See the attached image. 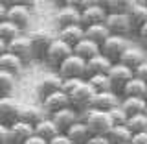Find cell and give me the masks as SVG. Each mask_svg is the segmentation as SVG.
<instances>
[{
  "instance_id": "obj_1",
  "label": "cell",
  "mask_w": 147,
  "mask_h": 144,
  "mask_svg": "<svg viewBox=\"0 0 147 144\" xmlns=\"http://www.w3.org/2000/svg\"><path fill=\"white\" fill-rule=\"evenodd\" d=\"M83 124L86 126L90 135H98V137H105L110 131V128H112L109 115L105 111H94V109H86Z\"/></svg>"
},
{
  "instance_id": "obj_2",
  "label": "cell",
  "mask_w": 147,
  "mask_h": 144,
  "mask_svg": "<svg viewBox=\"0 0 147 144\" xmlns=\"http://www.w3.org/2000/svg\"><path fill=\"white\" fill-rule=\"evenodd\" d=\"M57 72L61 80H85V61L79 59L77 55L70 54L57 67Z\"/></svg>"
},
{
  "instance_id": "obj_3",
  "label": "cell",
  "mask_w": 147,
  "mask_h": 144,
  "mask_svg": "<svg viewBox=\"0 0 147 144\" xmlns=\"http://www.w3.org/2000/svg\"><path fill=\"white\" fill-rule=\"evenodd\" d=\"M31 18V9L26 6L24 2H13L6 6V20L15 24L18 30H26Z\"/></svg>"
},
{
  "instance_id": "obj_4",
  "label": "cell",
  "mask_w": 147,
  "mask_h": 144,
  "mask_svg": "<svg viewBox=\"0 0 147 144\" xmlns=\"http://www.w3.org/2000/svg\"><path fill=\"white\" fill-rule=\"evenodd\" d=\"M107 17V9L103 4L98 2H88L83 9H79V24L81 28H88L94 24H103Z\"/></svg>"
},
{
  "instance_id": "obj_5",
  "label": "cell",
  "mask_w": 147,
  "mask_h": 144,
  "mask_svg": "<svg viewBox=\"0 0 147 144\" xmlns=\"http://www.w3.org/2000/svg\"><path fill=\"white\" fill-rule=\"evenodd\" d=\"M30 43V50H31V57L33 59H44V54L48 50L50 43L53 41V37L44 30H35L26 37Z\"/></svg>"
},
{
  "instance_id": "obj_6",
  "label": "cell",
  "mask_w": 147,
  "mask_h": 144,
  "mask_svg": "<svg viewBox=\"0 0 147 144\" xmlns=\"http://www.w3.org/2000/svg\"><path fill=\"white\" fill-rule=\"evenodd\" d=\"M103 24H105V28L109 30L110 35H116V37H123V35H127L129 31L132 30V26H131V22H129L125 11L107 13Z\"/></svg>"
},
{
  "instance_id": "obj_7",
  "label": "cell",
  "mask_w": 147,
  "mask_h": 144,
  "mask_svg": "<svg viewBox=\"0 0 147 144\" xmlns=\"http://www.w3.org/2000/svg\"><path fill=\"white\" fill-rule=\"evenodd\" d=\"M132 78V70L119 63H112V67L109 68L107 72V80H109V85H110V91L119 94L123 89V85Z\"/></svg>"
},
{
  "instance_id": "obj_8",
  "label": "cell",
  "mask_w": 147,
  "mask_h": 144,
  "mask_svg": "<svg viewBox=\"0 0 147 144\" xmlns=\"http://www.w3.org/2000/svg\"><path fill=\"white\" fill-rule=\"evenodd\" d=\"M68 104H70V107H74L76 111L79 109H88V104L92 100V96H94V91L90 89V85L83 80L79 85L76 87L72 92H68Z\"/></svg>"
},
{
  "instance_id": "obj_9",
  "label": "cell",
  "mask_w": 147,
  "mask_h": 144,
  "mask_svg": "<svg viewBox=\"0 0 147 144\" xmlns=\"http://www.w3.org/2000/svg\"><path fill=\"white\" fill-rule=\"evenodd\" d=\"M70 54H72V48H70V46L64 44L63 41H59L57 37H53V41L50 43L48 50H46V54H44V61L57 68Z\"/></svg>"
},
{
  "instance_id": "obj_10",
  "label": "cell",
  "mask_w": 147,
  "mask_h": 144,
  "mask_svg": "<svg viewBox=\"0 0 147 144\" xmlns=\"http://www.w3.org/2000/svg\"><path fill=\"white\" fill-rule=\"evenodd\" d=\"M127 48V43L123 37H116V35H110L101 43L99 46V54L105 55L110 63H118V57L121 55V52Z\"/></svg>"
},
{
  "instance_id": "obj_11",
  "label": "cell",
  "mask_w": 147,
  "mask_h": 144,
  "mask_svg": "<svg viewBox=\"0 0 147 144\" xmlns=\"http://www.w3.org/2000/svg\"><path fill=\"white\" fill-rule=\"evenodd\" d=\"M119 105V96L112 91H101V92H94L90 104H88V109H94V111H110L112 107Z\"/></svg>"
},
{
  "instance_id": "obj_12",
  "label": "cell",
  "mask_w": 147,
  "mask_h": 144,
  "mask_svg": "<svg viewBox=\"0 0 147 144\" xmlns=\"http://www.w3.org/2000/svg\"><path fill=\"white\" fill-rule=\"evenodd\" d=\"M18 109L20 104H17L13 98H0V126L9 128L11 124H15L18 120Z\"/></svg>"
},
{
  "instance_id": "obj_13",
  "label": "cell",
  "mask_w": 147,
  "mask_h": 144,
  "mask_svg": "<svg viewBox=\"0 0 147 144\" xmlns=\"http://www.w3.org/2000/svg\"><path fill=\"white\" fill-rule=\"evenodd\" d=\"M125 15L129 18V22H131L132 30H138L142 24L147 22V6L144 2H127Z\"/></svg>"
},
{
  "instance_id": "obj_14",
  "label": "cell",
  "mask_w": 147,
  "mask_h": 144,
  "mask_svg": "<svg viewBox=\"0 0 147 144\" xmlns=\"http://www.w3.org/2000/svg\"><path fill=\"white\" fill-rule=\"evenodd\" d=\"M6 52L13 54L17 59H20L22 63L33 59V57H31V50H30V43H28V39L22 37V35L15 37L13 41H9V43L6 44Z\"/></svg>"
},
{
  "instance_id": "obj_15",
  "label": "cell",
  "mask_w": 147,
  "mask_h": 144,
  "mask_svg": "<svg viewBox=\"0 0 147 144\" xmlns=\"http://www.w3.org/2000/svg\"><path fill=\"white\" fill-rule=\"evenodd\" d=\"M50 118H52V122L55 124V128H57L61 133H64L74 122L79 120L77 111L74 109V107H70V105L64 107V109H61V111H57V113H53V115H50Z\"/></svg>"
},
{
  "instance_id": "obj_16",
  "label": "cell",
  "mask_w": 147,
  "mask_h": 144,
  "mask_svg": "<svg viewBox=\"0 0 147 144\" xmlns=\"http://www.w3.org/2000/svg\"><path fill=\"white\" fill-rule=\"evenodd\" d=\"M35 91H37V96H39L40 100H44L46 96L61 91V78H59L57 74H48V76H44V78L39 80Z\"/></svg>"
},
{
  "instance_id": "obj_17",
  "label": "cell",
  "mask_w": 147,
  "mask_h": 144,
  "mask_svg": "<svg viewBox=\"0 0 147 144\" xmlns=\"http://www.w3.org/2000/svg\"><path fill=\"white\" fill-rule=\"evenodd\" d=\"M55 24H57L59 30H61V28H66V26L79 24V9L74 8L72 4H66L64 8H61L55 13Z\"/></svg>"
},
{
  "instance_id": "obj_18",
  "label": "cell",
  "mask_w": 147,
  "mask_h": 144,
  "mask_svg": "<svg viewBox=\"0 0 147 144\" xmlns=\"http://www.w3.org/2000/svg\"><path fill=\"white\" fill-rule=\"evenodd\" d=\"M31 135H33V128L17 120L15 124H11L7 128V144H22Z\"/></svg>"
},
{
  "instance_id": "obj_19",
  "label": "cell",
  "mask_w": 147,
  "mask_h": 144,
  "mask_svg": "<svg viewBox=\"0 0 147 144\" xmlns=\"http://www.w3.org/2000/svg\"><path fill=\"white\" fill-rule=\"evenodd\" d=\"M68 105H70L68 104V96L64 94L63 91H57V92L46 96L42 100V109H44V113H48V117L53 115V113H57V111H61V109H64V107H68Z\"/></svg>"
},
{
  "instance_id": "obj_20",
  "label": "cell",
  "mask_w": 147,
  "mask_h": 144,
  "mask_svg": "<svg viewBox=\"0 0 147 144\" xmlns=\"http://www.w3.org/2000/svg\"><path fill=\"white\" fill-rule=\"evenodd\" d=\"M110 67H112V63H110L105 55L98 54V55H94L92 59H88V61L85 63V78L96 76V74H107Z\"/></svg>"
},
{
  "instance_id": "obj_21",
  "label": "cell",
  "mask_w": 147,
  "mask_h": 144,
  "mask_svg": "<svg viewBox=\"0 0 147 144\" xmlns=\"http://www.w3.org/2000/svg\"><path fill=\"white\" fill-rule=\"evenodd\" d=\"M59 41H63L64 44H68L70 48H74L81 39H85V30L79 26V24H74V26H66V28H61L59 30V35H57Z\"/></svg>"
},
{
  "instance_id": "obj_22",
  "label": "cell",
  "mask_w": 147,
  "mask_h": 144,
  "mask_svg": "<svg viewBox=\"0 0 147 144\" xmlns=\"http://www.w3.org/2000/svg\"><path fill=\"white\" fill-rule=\"evenodd\" d=\"M144 61H145L144 52L138 50V48H132V46H127V48L121 52V55L118 57V63L123 65V67H127V68H131V70H134L138 65L144 63Z\"/></svg>"
},
{
  "instance_id": "obj_23",
  "label": "cell",
  "mask_w": 147,
  "mask_h": 144,
  "mask_svg": "<svg viewBox=\"0 0 147 144\" xmlns=\"http://www.w3.org/2000/svg\"><path fill=\"white\" fill-rule=\"evenodd\" d=\"M57 133H61V131L55 128V124L52 122V118H50V117H42L33 126V135H37L39 139H42L44 142H48L50 139H53Z\"/></svg>"
},
{
  "instance_id": "obj_24",
  "label": "cell",
  "mask_w": 147,
  "mask_h": 144,
  "mask_svg": "<svg viewBox=\"0 0 147 144\" xmlns=\"http://www.w3.org/2000/svg\"><path fill=\"white\" fill-rule=\"evenodd\" d=\"M123 98H144L147 96V83L142 80H136V78H131L121 89Z\"/></svg>"
},
{
  "instance_id": "obj_25",
  "label": "cell",
  "mask_w": 147,
  "mask_h": 144,
  "mask_svg": "<svg viewBox=\"0 0 147 144\" xmlns=\"http://www.w3.org/2000/svg\"><path fill=\"white\" fill-rule=\"evenodd\" d=\"M64 135L68 137V141L72 144H86V141L90 139V133L86 126L83 124V120H77V122H74L70 128L64 131Z\"/></svg>"
},
{
  "instance_id": "obj_26",
  "label": "cell",
  "mask_w": 147,
  "mask_h": 144,
  "mask_svg": "<svg viewBox=\"0 0 147 144\" xmlns=\"http://www.w3.org/2000/svg\"><path fill=\"white\" fill-rule=\"evenodd\" d=\"M72 54L77 55L79 59H83V61L86 63L88 59H92L94 55L99 54V46L94 44V43H92V41H88V39H81L79 43H77V44L72 48Z\"/></svg>"
},
{
  "instance_id": "obj_27",
  "label": "cell",
  "mask_w": 147,
  "mask_h": 144,
  "mask_svg": "<svg viewBox=\"0 0 147 144\" xmlns=\"http://www.w3.org/2000/svg\"><path fill=\"white\" fill-rule=\"evenodd\" d=\"M22 67H24V63L20 61V59H17L13 54H2L0 55V72H6V74H11V76H18V74L22 72Z\"/></svg>"
},
{
  "instance_id": "obj_28",
  "label": "cell",
  "mask_w": 147,
  "mask_h": 144,
  "mask_svg": "<svg viewBox=\"0 0 147 144\" xmlns=\"http://www.w3.org/2000/svg\"><path fill=\"white\" fill-rule=\"evenodd\" d=\"M119 107H121V111L127 117H132V115L145 113L147 104L144 98H123V100H119Z\"/></svg>"
},
{
  "instance_id": "obj_29",
  "label": "cell",
  "mask_w": 147,
  "mask_h": 144,
  "mask_svg": "<svg viewBox=\"0 0 147 144\" xmlns=\"http://www.w3.org/2000/svg\"><path fill=\"white\" fill-rule=\"evenodd\" d=\"M42 117H44V113L39 107H33V105H20V109H18V122H24L31 128Z\"/></svg>"
},
{
  "instance_id": "obj_30",
  "label": "cell",
  "mask_w": 147,
  "mask_h": 144,
  "mask_svg": "<svg viewBox=\"0 0 147 144\" xmlns=\"http://www.w3.org/2000/svg\"><path fill=\"white\" fill-rule=\"evenodd\" d=\"M83 30H85V39L92 41V43L98 44V46H101V43H103L107 37H110L105 24H94V26H88V28H83Z\"/></svg>"
},
{
  "instance_id": "obj_31",
  "label": "cell",
  "mask_w": 147,
  "mask_h": 144,
  "mask_svg": "<svg viewBox=\"0 0 147 144\" xmlns=\"http://www.w3.org/2000/svg\"><path fill=\"white\" fill-rule=\"evenodd\" d=\"M105 137H107V141L110 144H125L131 141V131L125 126H112Z\"/></svg>"
},
{
  "instance_id": "obj_32",
  "label": "cell",
  "mask_w": 147,
  "mask_h": 144,
  "mask_svg": "<svg viewBox=\"0 0 147 144\" xmlns=\"http://www.w3.org/2000/svg\"><path fill=\"white\" fill-rule=\"evenodd\" d=\"M125 128L131 131V135L147 131V115L142 113V115H132V117H127Z\"/></svg>"
},
{
  "instance_id": "obj_33",
  "label": "cell",
  "mask_w": 147,
  "mask_h": 144,
  "mask_svg": "<svg viewBox=\"0 0 147 144\" xmlns=\"http://www.w3.org/2000/svg\"><path fill=\"white\" fill-rule=\"evenodd\" d=\"M85 81L90 85V89L94 92H101V91H110L107 74H96V76H88L85 78Z\"/></svg>"
},
{
  "instance_id": "obj_34",
  "label": "cell",
  "mask_w": 147,
  "mask_h": 144,
  "mask_svg": "<svg viewBox=\"0 0 147 144\" xmlns=\"http://www.w3.org/2000/svg\"><path fill=\"white\" fill-rule=\"evenodd\" d=\"M20 35V30L15 26V24H11V22H7V20H2L0 22V39L4 41V43H9V41H13L15 37Z\"/></svg>"
},
{
  "instance_id": "obj_35",
  "label": "cell",
  "mask_w": 147,
  "mask_h": 144,
  "mask_svg": "<svg viewBox=\"0 0 147 144\" xmlns=\"http://www.w3.org/2000/svg\"><path fill=\"white\" fill-rule=\"evenodd\" d=\"M15 89V76L6 72H0V98H6L9 96Z\"/></svg>"
},
{
  "instance_id": "obj_36",
  "label": "cell",
  "mask_w": 147,
  "mask_h": 144,
  "mask_svg": "<svg viewBox=\"0 0 147 144\" xmlns=\"http://www.w3.org/2000/svg\"><path fill=\"white\" fill-rule=\"evenodd\" d=\"M110 122H112V126H125L127 122V115L121 111V107L119 105H116V107H112L110 111H107Z\"/></svg>"
},
{
  "instance_id": "obj_37",
  "label": "cell",
  "mask_w": 147,
  "mask_h": 144,
  "mask_svg": "<svg viewBox=\"0 0 147 144\" xmlns=\"http://www.w3.org/2000/svg\"><path fill=\"white\" fill-rule=\"evenodd\" d=\"M132 78H136V80H142V81L147 83V61L140 63V65L134 68V70H132Z\"/></svg>"
},
{
  "instance_id": "obj_38",
  "label": "cell",
  "mask_w": 147,
  "mask_h": 144,
  "mask_svg": "<svg viewBox=\"0 0 147 144\" xmlns=\"http://www.w3.org/2000/svg\"><path fill=\"white\" fill-rule=\"evenodd\" d=\"M129 144H147V131L131 135V141H129Z\"/></svg>"
},
{
  "instance_id": "obj_39",
  "label": "cell",
  "mask_w": 147,
  "mask_h": 144,
  "mask_svg": "<svg viewBox=\"0 0 147 144\" xmlns=\"http://www.w3.org/2000/svg\"><path fill=\"white\" fill-rule=\"evenodd\" d=\"M46 144H72L70 141H68V137L64 135V133H57L53 139H50Z\"/></svg>"
},
{
  "instance_id": "obj_40",
  "label": "cell",
  "mask_w": 147,
  "mask_h": 144,
  "mask_svg": "<svg viewBox=\"0 0 147 144\" xmlns=\"http://www.w3.org/2000/svg\"><path fill=\"white\" fill-rule=\"evenodd\" d=\"M86 144H110L107 141V137H98V135H90V139L86 141Z\"/></svg>"
},
{
  "instance_id": "obj_41",
  "label": "cell",
  "mask_w": 147,
  "mask_h": 144,
  "mask_svg": "<svg viewBox=\"0 0 147 144\" xmlns=\"http://www.w3.org/2000/svg\"><path fill=\"white\" fill-rule=\"evenodd\" d=\"M136 31H138V37H140V39L145 43V41H147V22H145V24H142Z\"/></svg>"
},
{
  "instance_id": "obj_42",
  "label": "cell",
  "mask_w": 147,
  "mask_h": 144,
  "mask_svg": "<svg viewBox=\"0 0 147 144\" xmlns=\"http://www.w3.org/2000/svg\"><path fill=\"white\" fill-rule=\"evenodd\" d=\"M22 144H46V142L42 141V139H39L37 135H31L30 139H26V141L22 142Z\"/></svg>"
},
{
  "instance_id": "obj_43",
  "label": "cell",
  "mask_w": 147,
  "mask_h": 144,
  "mask_svg": "<svg viewBox=\"0 0 147 144\" xmlns=\"http://www.w3.org/2000/svg\"><path fill=\"white\" fill-rule=\"evenodd\" d=\"M0 144H7V128L0 126Z\"/></svg>"
},
{
  "instance_id": "obj_44",
  "label": "cell",
  "mask_w": 147,
  "mask_h": 144,
  "mask_svg": "<svg viewBox=\"0 0 147 144\" xmlns=\"http://www.w3.org/2000/svg\"><path fill=\"white\" fill-rule=\"evenodd\" d=\"M6 20V4L0 2V22Z\"/></svg>"
},
{
  "instance_id": "obj_45",
  "label": "cell",
  "mask_w": 147,
  "mask_h": 144,
  "mask_svg": "<svg viewBox=\"0 0 147 144\" xmlns=\"http://www.w3.org/2000/svg\"><path fill=\"white\" fill-rule=\"evenodd\" d=\"M2 54H6V43L0 39V55H2Z\"/></svg>"
},
{
  "instance_id": "obj_46",
  "label": "cell",
  "mask_w": 147,
  "mask_h": 144,
  "mask_svg": "<svg viewBox=\"0 0 147 144\" xmlns=\"http://www.w3.org/2000/svg\"><path fill=\"white\" fill-rule=\"evenodd\" d=\"M125 144H129V142H125Z\"/></svg>"
}]
</instances>
